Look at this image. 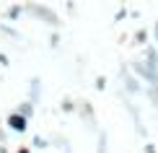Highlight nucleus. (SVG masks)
Returning <instances> with one entry per match:
<instances>
[{
	"mask_svg": "<svg viewBox=\"0 0 158 153\" xmlns=\"http://www.w3.org/2000/svg\"><path fill=\"white\" fill-rule=\"evenodd\" d=\"M10 125H13L16 130H23V117H16V114H13V117H10Z\"/></svg>",
	"mask_w": 158,
	"mask_h": 153,
	"instance_id": "nucleus-1",
	"label": "nucleus"
},
{
	"mask_svg": "<svg viewBox=\"0 0 158 153\" xmlns=\"http://www.w3.org/2000/svg\"><path fill=\"white\" fill-rule=\"evenodd\" d=\"M156 34H158V29H156Z\"/></svg>",
	"mask_w": 158,
	"mask_h": 153,
	"instance_id": "nucleus-2",
	"label": "nucleus"
}]
</instances>
